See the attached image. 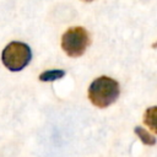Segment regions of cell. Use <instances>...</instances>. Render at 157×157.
<instances>
[{
  "instance_id": "cell-6",
  "label": "cell",
  "mask_w": 157,
  "mask_h": 157,
  "mask_svg": "<svg viewBox=\"0 0 157 157\" xmlns=\"http://www.w3.org/2000/svg\"><path fill=\"white\" fill-rule=\"evenodd\" d=\"M155 112H156V107H151V108L146 112V114H145V123H146L152 130L156 129V128H155V123H153V120H155Z\"/></svg>"
},
{
  "instance_id": "cell-3",
  "label": "cell",
  "mask_w": 157,
  "mask_h": 157,
  "mask_svg": "<svg viewBox=\"0 0 157 157\" xmlns=\"http://www.w3.org/2000/svg\"><path fill=\"white\" fill-rule=\"evenodd\" d=\"M90 43L88 33L83 27H72L67 29L61 38V47L69 56H80L85 53Z\"/></svg>"
},
{
  "instance_id": "cell-2",
  "label": "cell",
  "mask_w": 157,
  "mask_h": 157,
  "mask_svg": "<svg viewBox=\"0 0 157 157\" xmlns=\"http://www.w3.org/2000/svg\"><path fill=\"white\" fill-rule=\"evenodd\" d=\"M32 59L31 48L22 42L9 43L1 54L2 64L11 71H20L25 69Z\"/></svg>"
},
{
  "instance_id": "cell-1",
  "label": "cell",
  "mask_w": 157,
  "mask_h": 157,
  "mask_svg": "<svg viewBox=\"0 0 157 157\" xmlns=\"http://www.w3.org/2000/svg\"><path fill=\"white\" fill-rule=\"evenodd\" d=\"M119 83L107 76L96 78L88 88L90 101L98 108H105L114 103L119 97Z\"/></svg>"
},
{
  "instance_id": "cell-4",
  "label": "cell",
  "mask_w": 157,
  "mask_h": 157,
  "mask_svg": "<svg viewBox=\"0 0 157 157\" xmlns=\"http://www.w3.org/2000/svg\"><path fill=\"white\" fill-rule=\"evenodd\" d=\"M65 75V71L64 70H47L44 72H42L39 75V80L40 81H55L58 78H61L63 76Z\"/></svg>"
},
{
  "instance_id": "cell-5",
  "label": "cell",
  "mask_w": 157,
  "mask_h": 157,
  "mask_svg": "<svg viewBox=\"0 0 157 157\" xmlns=\"http://www.w3.org/2000/svg\"><path fill=\"white\" fill-rule=\"evenodd\" d=\"M135 132L139 135V137L142 140L144 144H146V145H155V142H156L155 137H153L152 135H150L146 130H144L142 128L136 126V128H135Z\"/></svg>"
},
{
  "instance_id": "cell-7",
  "label": "cell",
  "mask_w": 157,
  "mask_h": 157,
  "mask_svg": "<svg viewBox=\"0 0 157 157\" xmlns=\"http://www.w3.org/2000/svg\"><path fill=\"white\" fill-rule=\"evenodd\" d=\"M82 1H85V2H91V1H93V0H82Z\"/></svg>"
}]
</instances>
